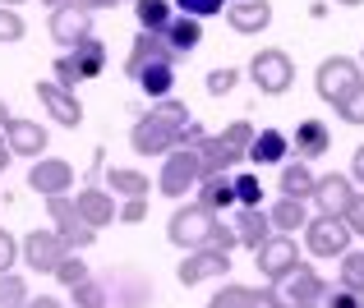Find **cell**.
<instances>
[{
  "instance_id": "1",
  "label": "cell",
  "mask_w": 364,
  "mask_h": 308,
  "mask_svg": "<svg viewBox=\"0 0 364 308\" xmlns=\"http://www.w3.org/2000/svg\"><path fill=\"white\" fill-rule=\"evenodd\" d=\"M194 120L189 115L185 101L166 97V101H152V111L143 115V120H134L129 129V148L139 152V157H166V152L180 148V129Z\"/></svg>"
},
{
  "instance_id": "2",
  "label": "cell",
  "mask_w": 364,
  "mask_h": 308,
  "mask_svg": "<svg viewBox=\"0 0 364 308\" xmlns=\"http://www.w3.org/2000/svg\"><path fill=\"white\" fill-rule=\"evenodd\" d=\"M254 124L249 120H235V124H226L222 133H208L203 143H198V170H203V180L208 175H231L235 166L249 157V143H254Z\"/></svg>"
},
{
  "instance_id": "3",
  "label": "cell",
  "mask_w": 364,
  "mask_h": 308,
  "mask_svg": "<svg viewBox=\"0 0 364 308\" xmlns=\"http://www.w3.org/2000/svg\"><path fill=\"white\" fill-rule=\"evenodd\" d=\"M217 226H222V216H217V211H208L203 203H189V207H180L176 216H171L166 239L176 248H185V253H194V248H213Z\"/></svg>"
},
{
  "instance_id": "4",
  "label": "cell",
  "mask_w": 364,
  "mask_h": 308,
  "mask_svg": "<svg viewBox=\"0 0 364 308\" xmlns=\"http://www.w3.org/2000/svg\"><path fill=\"white\" fill-rule=\"evenodd\" d=\"M249 79H254V88L263 92V97H282L295 83V60L282 46H263V51L249 60Z\"/></svg>"
},
{
  "instance_id": "5",
  "label": "cell",
  "mask_w": 364,
  "mask_h": 308,
  "mask_svg": "<svg viewBox=\"0 0 364 308\" xmlns=\"http://www.w3.org/2000/svg\"><path fill=\"white\" fill-rule=\"evenodd\" d=\"M203 170H198V148H176L161 157V175H157V189L166 198H185L198 189Z\"/></svg>"
},
{
  "instance_id": "6",
  "label": "cell",
  "mask_w": 364,
  "mask_h": 308,
  "mask_svg": "<svg viewBox=\"0 0 364 308\" xmlns=\"http://www.w3.org/2000/svg\"><path fill=\"white\" fill-rule=\"evenodd\" d=\"M46 211H51V230L65 239V248H70V253H83V248L97 239V230H92L88 221L79 216V207H74V198H70V194L46 198Z\"/></svg>"
},
{
  "instance_id": "7",
  "label": "cell",
  "mask_w": 364,
  "mask_h": 308,
  "mask_svg": "<svg viewBox=\"0 0 364 308\" xmlns=\"http://www.w3.org/2000/svg\"><path fill=\"white\" fill-rule=\"evenodd\" d=\"M258 263V276H263V285H282L286 276L300 267V244H295V235H272L263 248L254 253Z\"/></svg>"
},
{
  "instance_id": "8",
  "label": "cell",
  "mask_w": 364,
  "mask_h": 308,
  "mask_svg": "<svg viewBox=\"0 0 364 308\" xmlns=\"http://www.w3.org/2000/svg\"><path fill=\"white\" fill-rule=\"evenodd\" d=\"M350 226L341 216H309V226H304V248H309L314 258H341L350 248Z\"/></svg>"
},
{
  "instance_id": "9",
  "label": "cell",
  "mask_w": 364,
  "mask_h": 308,
  "mask_svg": "<svg viewBox=\"0 0 364 308\" xmlns=\"http://www.w3.org/2000/svg\"><path fill=\"white\" fill-rule=\"evenodd\" d=\"M65 239L55 235V230H28L23 239H18V258H23V267L28 272H42V276H51L55 267L65 263Z\"/></svg>"
},
{
  "instance_id": "10",
  "label": "cell",
  "mask_w": 364,
  "mask_h": 308,
  "mask_svg": "<svg viewBox=\"0 0 364 308\" xmlns=\"http://www.w3.org/2000/svg\"><path fill=\"white\" fill-rule=\"evenodd\" d=\"M360 79H364L360 60H350V55H332V60H323V65H318V74H314V92H318L323 101L337 106Z\"/></svg>"
},
{
  "instance_id": "11",
  "label": "cell",
  "mask_w": 364,
  "mask_h": 308,
  "mask_svg": "<svg viewBox=\"0 0 364 308\" xmlns=\"http://www.w3.org/2000/svg\"><path fill=\"white\" fill-rule=\"evenodd\" d=\"M231 272V253H222V248H194V253H185V263L176 267L180 285H203V281H222V276Z\"/></svg>"
},
{
  "instance_id": "12",
  "label": "cell",
  "mask_w": 364,
  "mask_h": 308,
  "mask_svg": "<svg viewBox=\"0 0 364 308\" xmlns=\"http://www.w3.org/2000/svg\"><path fill=\"white\" fill-rule=\"evenodd\" d=\"M277 295H282V304H286V308H318V304H323V295H328V281H323L314 267H304V263H300L282 285H277Z\"/></svg>"
},
{
  "instance_id": "13",
  "label": "cell",
  "mask_w": 364,
  "mask_h": 308,
  "mask_svg": "<svg viewBox=\"0 0 364 308\" xmlns=\"http://www.w3.org/2000/svg\"><path fill=\"white\" fill-rule=\"evenodd\" d=\"M28 189L42 198H55V194H70L74 189V166L60 157H37L33 170H28Z\"/></svg>"
},
{
  "instance_id": "14",
  "label": "cell",
  "mask_w": 364,
  "mask_h": 308,
  "mask_svg": "<svg viewBox=\"0 0 364 308\" xmlns=\"http://www.w3.org/2000/svg\"><path fill=\"white\" fill-rule=\"evenodd\" d=\"M309 203H318L323 216H341V221H346L350 203H355V180H350V175H337V170H332V175H318Z\"/></svg>"
},
{
  "instance_id": "15",
  "label": "cell",
  "mask_w": 364,
  "mask_h": 308,
  "mask_svg": "<svg viewBox=\"0 0 364 308\" xmlns=\"http://www.w3.org/2000/svg\"><path fill=\"white\" fill-rule=\"evenodd\" d=\"M83 37H92V14H88V9H79V5H55L51 9V42L65 46V51H74Z\"/></svg>"
},
{
  "instance_id": "16",
  "label": "cell",
  "mask_w": 364,
  "mask_h": 308,
  "mask_svg": "<svg viewBox=\"0 0 364 308\" xmlns=\"http://www.w3.org/2000/svg\"><path fill=\"white\" fill-rule=\"evenodd\" d=\"M37 101H42L46 115H51L55 124H65V129H79L83 124V101L74 97L70 88H60V83H37Z\"/></svg>"
},
{
  "instance_id": "17",
  "label": "cell",
  "mask_w": 364,
  "mask_h": 308,
  "mask_svg": "<svg viewBox=\"0 0 364 308\" xmlns=\"http://www.w3.org/2000/svg\"><path fill=\"white\" fill-rule=\"evenodd\" d=\"M74 207H79V216L88 221L92 230H107L111 221H116V211H120L116 194H111V189H97V185H83L79 194H74Z\"/></svg>"
},
{
  "instance_id": "18",
  "label": "cell",
  "mask_w": 364,
  "mask_h": 308,
  "mask_svg": "<svg viewBox=\"0 0 364 308\" xmlns=\"http://www.w3.org/2000/svg\"><path fill=\"white\" fill-rule=\"evenodd\" d=\"M5 143H9V157H42L46 152V129L37 120H18V115H9L5 120Z\"/></svg>"
},
{
  "instance_id": "19",
  "label": "cell",
  "mask_w": 364,
  "mask_h": 308,
  "mask_svg": "<svg viewBox=\"0 0 364 308\" xmlns=\"http://www.w3.org/2000/svg\"><path fill=\"white\" fill-rule=\"evenodd\" d=\"M231 230H235V239H240V248H249V253H258V248H263L267 239L277 235L263 207H235V221H231Z\"/></svg>"
},
{
  "instance_id": "20",
  "label": "cell",
  "mask_w": 364,
  "mask_h": 308,
  "mask_svg": "<svg viewBox=\"0 0 364 308\" xmlns=\"http://www.w3.org/2000/svg\"><path fill=\"white\" fill-rule=\"evenodd\" d=\"M226 23H231V33H240V37L267 33V28H272V5H267V0H231Z\"/></svg>"
},
{
  "instance_id": "21",
  "label": "cell",
  "mask_w": 364,
  "mask_h": 308,
  "mask_svg": "<svg viewBox=\"0 0 364 308\" xmlns=\"http://www.w3.org/2000/svg\"><path fill=\"white\" fill-rule=\"evenodd\" d=\"M134 83H139V92L148 101H166L171 92H176V60H152V65H143V70L134 74Z\"/></svg>"
},
{
  "instance_id": "22",
  "label": "cell",
  "mask_w": 364,
  "mask_h": 308,
  "mask_svg": "<svg viewBox=\"0 0 364 308\" xmlns=\"http://www.w3.org/2000/svg\"><path fill=\"white\" fill-rule=\"evenodd\" d=\"M286 157H291V133H282V129H258L254 143H249V157L245 161H254V166H282Z\"/></svg>"
},
{
  "instance_id": "23",
  "label": "cell",
  "mask_w": 364,
  "mask_h": 308,
  "mask_svg": "<svg viewBox=\"0 0 364 308\" xmlns=\"http://www.w3.org/2000/svg\"><path fill=\"white\" fill-rule=\"evenodd\" d=\"M161 42L171 46V55H189V51H198L203 46V18H189V14H176L166 23V33H161Z\"/></svg>"
},
{
  "instance_id": "24",
  "label": "cell",
  "mask_w": 364,
  "mask_h": 308,
  "mask_svg": "<svg viewBox=\"0 0 364 308\" xmlns=\"http://www.w3.org/2000/svg\"><path fill=\"white\" fill-rule=\"evenodd\" d=\"M291 148H295V161L328 157V148H332V133H328V124H323V120H300V124H295V138H291Z\"/></svg>"
},
{
  "instance_id": "25",
  "label": "cell",
  "mask_w": 364,
  "mask_h": 308,
  "mask_svg": "<svg viewBox=\"0 0 364 308\" xmlns=\"http://www.w3.org/2000/svg\"><path fill=\"white\" fill-rule=\"evenodd\" d=\"M152 60H176V55H171V46L161 42V33H143L139 28V37H134V46H129V55H124V74H139L143 65H152Z\"/></svg>"
},
{
  "instance_id": "26",
  "label": "cell",
  "mask_w": 364,
  "mask_h": 308,
  "mask_svg": "<svg viewBox=\"0 0 364 308\" xmlns=\"http://www.w3.org/2000/svg\"><path fill=\"white\" fill-rule=\"evenodd\" d=\"M74 60V70H79V79L83 83H92V79H102V70H107V42L102 37H83L74 51H65Z\"/></svg>"
},
{
  "instance_id": "27",
  "label": "cell",
  "mask_w": 364,
  "mask_h": 308,
  "mask_svg": "<svg viewBox=\"0 0 364 308\" xmlns=\"http://www.w3.org/2000/svg\"><path fill=\"white\" fill-rule=\"evenodd\" d=\"M267 221H272L277 235H295V230L309 226V203H304V198H277V203L267 207Z\"/></svg>"
},
{
  "instance_id": "28",
  "label": "cell",
  "mask_w": 364,
  "mask_h": 308,
  "mask_svg": "<svg viewBox=\"0 0 364 308\" xmlns=\"http://www.w3.org/2000/svg\"><path fill=\"white\" fill-rule=\"evenodd\" d=\"M194 194L208 211H231L235 207V180L231 175H208V180H198Z\"/></svg>"
},
{
  "instance_id": "29",
  "label": "cell",
  "mask_w": 364,
  "mask_h": 308,
  "mask_svg": "<svg viewBox=\"0 0 364 308\" xmlns=\"http://www.w3.org/2000/svg\"><path fill=\"white\" fill-rule=\"evenodd\" d=\"M314 185L318 175L309 170V161H282V198H314Z\"/></svg>"
},
{
  "instance_id": "30",
  "label": "cell",
  "mask_w": 364,
  "mask_h": 308,
  "mask_svg": "<svg viewBox=\"0 0 364 308\" xmlns=\"http://www.w3.org/2000/svg\"><path fill=\"white\" fill-rule=\"evenodd\" d=\"M107 189L116 198H148L152 194L148 175H143V170H129V166H111L107 170Z\"/></svg>"
},
{
  "instance_id": "31",
  "label": "cell",
  "mask_w": 364,
  "mask_h": 308,
  "mask_svg": "<svg viewBox=\"0 0 364 308\" xmlns=\"http://www.w3.org/2000/svg\"><path fill=\"white\" fill-rule=\"evenodd\" d=\"M134 18L143 33H166V23L176 18V5L171 0H134Z\"/></svg>"
},
{
  "instance_id": "32",
  "label": "cell",
  "mask_w": 364,
  "mask_h": 308,
  "mask_svg": "<svg viewBox=\"0 0 364 308\" xmlns=\"http://www.w3.org/2000/svg\"><path fill=\"white\" fill-rule=\"evenodd\" d=\"M337 263H341V267H337V285H341V290L364 295V253H360V248H346Z\"/></svg>"
},
{
  "instance_id": "33",
  "label": "cell",
  "mask_w": 364,
  "mask_h": 308,
  "mask_svg": "<svg viewBox=\"0 0 364 308\" xmlns=\"http://www.w3.org/2000/svg\"><path fill=\"white\" fill-rule=\"evenodd\" d=\"M70 295H74V308H107V304H111V285H107V281H97V276L79 281Z\"/></svg>"
},
{
  "instance_id": "34",
  "label": "cell",
  "mask_w": 364,
  "mask_h": 308,
  "mask_svg": "<svg viewBox=\"0 0 364 308\" xmlns=\"http://www.w3.org/2000/svg\"><path fill=\"white\" fill-rule=\"evenodd\" d=\"M33 295H28V281L18 272H5L0 276V308H23Z\"/></svg>"
},
{
  "instance_id": "35",
  "label": "cell",
  "mask_w": 364,
  "mask_h": 308,
  "mask_svg": "<svg viewBox=\"0 0 364 308\" xmlns=\"http://www.w3.org/2000/svg\"><path fill=\"white\" fill-rule=\"evenodd\" d=\"M235 180V207H263V185H258V175H249V170H240Z\"/></svg>"
},
{
  "instance_id": "36",
  "label": "cell",
  "mask_w": 364,
  "mask_h": 308,
  "mask_svg": "<svg viewBox=\"0 0 364 308\" xmlns=\"http://www.w3.org/2000/svg\"><path fill=\"white\" fill-rule=\"evenodd\" d=\"M51 276H55V281H60V285H65V290H74V285H79V281H88V276H92V272H88V263H83V258H79V253H65V263H60V267H55V272H51Z\"/></svg>"
},
{
  "instance_id": "37",
  "label": "cell",
  "mask_w": 364,
  "mask_h": 308,
  "mask_svg": "<svg viewBox=\"0 0 364 308\" xmlns=\"http://www.w3.org/2000/svg\"><path fill=\"white\" fill-rule=\"evenodd\" d=\"M254 304V290H249V285H222V290L213 295V299H208V308H249Z\"/></svg>"
},
{
  "instance_id": "38",
  "label": "cell",
  "mask_w": 364,
  "mask_h": 308,
  "mask_svg": "<svg viewBox=\"0 0 364 308\" xmlns=\"http://www.w3.org/2000/svg\"><path fill=\"white\" fill-rule=\"evenodd\" d=\"M23 33H28L23 14H18V9H9V5H0V46H9V42H23Z\"/></svg>"
},
{
  "instance_id": "39",
  "label": "cell",
  "mask_w": 364,
  "mask_h": 308,
  "mask_svg": "<svg viewBox=\"0 0 364 308\" xmlns=\"http://www.w3.org/2000/svg\"><path fill=\"white\" fill-rule=\"evenodd\" d=\"M337 115H341L346 124H364V79H360V83H355V88H350L341 101H337Z\"/></svg>"
},
{
  "instance_id": "40",
  "label": "cell",
  "mask_w": 364,
  "mask_h": 308,
  "mask_svg": "<svg viewBox=\"0 0 364 308\" xmlns=\"http://www.w3.org/2000/svg\"><path fill=\"white\" fill-rule=\"evenodd\" d=\"M176 5V14H189V18H213L226 9V0H171Z\"/></svg>"
},
{
  "instance_id": "41",
  "label": "cell",
  "mask_w": 364,
  "mask_h": 308,
  "mask_svg": "<svg viewBox=\"0 0 364 308\" xmlns=\"http://www.w3.org/2000/svg\"><path fill=\"white\" fill-rule=\"evenodd\" d=\"M235 83H240V70H235V65H222V70L208 74V97H226Z\"/></svg>"
},
{
  "instance_id": "42",
  "label": "cell",
  "mask_w": 364,
  "mask_h": 308,
  "mask_svg": "<svg viewBox=\"0 0 364 308\" xmlns=\"http://www.w3.org/2000/svg\"><path fill=\"white\" fill-rule=\"evenodd\" d=\"M360 304H364V295L341 290V285H328V295H323V304H318V308H360Z\"/></svg>"
},
{
  "instance_id": "43",
  "label": "cell",
  "mask_w": 364,
  "mask_h": 308,
  "mask_svg": "<svg viewBox=\"0 0 364 308\" xmlns=\"http://www.w3.org/2000/svg\"><path fill=\"white\" fill-rule=\"evenodd\" d=\"M14 267H18V239L9 230H0V276L14 272Z\"/></svg>"
},
{
  "instance_id": "44",
  "label": "cell",
  "mask_w": 364,
  "mask_h": 308,
  "mask_svg": "<svg viewBox=\"0 0 364 308\" xmlns=\"http://www.w3.org/2000/svg\"><path fill=\"white\" fill-rule=\"evenodd\" d=\"M143 216H148V198H124L116 211V221H124V226H139Z\"/></svg>"
},
{
  "instance_id": "45",
  "label": "cell",
  "mask_w": 364,
  "mask_h": 308,
  "mask_svg": "<svg viewBox=\"0 0 364 308\" xmlns=\"http://www.w3.org/2000/svg\"><path fill=\"white\" fill-rule=\"evenodd\" d=\"M55 83H60V88H70V92H74V88H79V83H83V79H79V70H74V60H70V55H60V60H55Z\"/></svg>"
},
{
  "instance_id": "46",
  "label": "cell",
  "mask_w": 364,
  "mask_h": 308,
  "mask_svg": "<svg viewBox=\"0 0 364 308\" xmlns=\"http://www.w3.org/2000/svg\"><path fill=\"white\" fill-rule=\"evenodd\" d=\"M249 308H286V304H282V295H277V285H258Z\"/></svg>"
},
{
  "instance_id": "47",
  "label": "cell",
  "mask_w": 364,
  "mask_h": 308,
  "mask_svg": "<svg viewBox=\"0 0 364 308\" xmlns=\"http://www.w3.org/2000/svg\"><path fill=\"white\" fill-rule=\"evenodd\" d=\"M346 226H350V235L364 239V194H355V203H350V211H346Z\"/></svg>"
},
{
  "instance_id": "48",
  "label": "cell",
  "mask_w": 364,
  "mask_h": 308,
  "mask_svg": "<svg viewBox=\"0 0 364 308\" xmlns=\"http://www.w3.org/2000/svg\"><path fill=\"white\" fill-rule=\"evenodd\" d=\"M350 180H355V185L364 189V143L355 148V157H350Z\"/></svg>"
},
{
  "instance_id": "49",
  "label": "cell",
  "mask_w": 364,
  "mask_h": 308,
  "mask_svg": "<svg viewBox=\"0 0 364 308\" xmlns=\"http://www.w3.org/2000/svg\"><path fill=\"white\" fill-rule=\"evenodd\" d=\"M70 5H79V9L92 14V9H111V5H120V0H70Z\"/></svg>"
},
{
  "instance_id": "50",
  "label": "cell",
  "mask_w": 364,
  "mask_h": 308,
  "mask_svg": "<svg viewBox=\"0 0 364 308\" xmlns=\"http://www.w3.org/2000/svg\"><path fill=\"white\" fill-rule=\"evenodd\" d=\"M23 308H65V304L55 299V295H37V299H28Z\"/></svg>"
},
{
  "instance_id": "51",
  "label": "cell",
  "mask_w": 364,
  "mask_h": 308,
  "mask_svg": "<svg viewBox=\"0 0 364 308\" xmlns=\"http://www.w3.org/2000/svg\"><path fill=\"white\" fill-rule=\"evenodd\" d=\"M9 161H14V157H9V143H5V129H0V170H5Z\"/></svg>"
},
{
  "instance_id": "52",
  "label": "cell",
  "mask_w": 364,
  "mask_h": 308,
  "mask_svg": "<svg viewBox=\"0 0 364 308\" xmlns=\"http://www.w3.org/2000/svg\"><path fill=\"white\" fill-rule=\"evenodd\" d=\"M5 120H9V106H5V101H0V129H5Z\"/></svg>"
},
{
  "instance_id": "53",
  "label": "cell",
  "mask_w": 364,
  "mask_h": 308,
  "mask_svg": "<svg viewBox=\"0 0 364 308\" xmlns=\"http://www.w3.org/2000/svg\"><path fill=\"white\" fill-rule=\"evenodd\" d=\"M337 5H341V9H355V5H364V0H337Z\"/></svg>"
},
{
  "instance_id": "54",
  "label": "cell",
  "mask_w": 364,
  "mask_h": 308,
  "mask_svg": "<svg viewBox=\"0 0 364 308\" xmlns=\"http://www.w3.org/2000/svg\"><path fill=\"white\" fill-rule=\"evenodd\" d=\"M0 5H9V9H14V5H23V0H0Z\"/></svg>"
},
{
  "instance_id": "55",
  "label": "cell",
  "mask_w": 364,
  "mask_h": 308,
  "mask_svg": "<svg viewBox=\"0 0 364 308\" xmlns=\"http://www.w3.org/2000/svg\"><path fill=\"white\" fill-rule=\"evenodd\" d=\"M360 70H364V55H360Z\"/></svg>"
},
{
  "instance_id": "56",
  "label": "cell",
  "mask_w": 364,
  "mask_h": 308,
  "mask_svg": "<svg viewBox=\"0 0 364 308\" xmlns=\"http://www.w3.org/2000/svg\"><path fill=\"white\" fill-rule=\"evenodd\" d=\"M360 308H364V304H360Z\"/></svg>"
},
{
  "instance_id": "57",
  "label": "cell",
  "mask_w": 364,
  "mask_h": 308,
  "mask_svg": "<svg viewBox=\"0 0 364 308\" xmlns=\"http://www.w3.org/2000/svg\"><path fill=\"white\" fill-rule=\"evenodd\" d=\"M70 308H74V304H70Z\"/></svg>"
}]
</instances>
